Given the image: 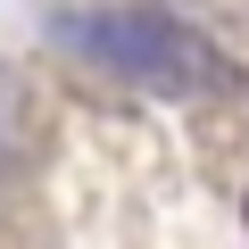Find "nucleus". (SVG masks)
Listing matches in <instances>:
<instances>
[{"mask_svg": "<svg viewBox=\"0 0 249 249\" xmlns=\"http://www.w3.org/2000/svg\"><path fill=\"white\" fill-rule=\"evenodd\" d=\"M58 42L75 58L124 75L133 91H158V100H199L224 75L216 50H208V34H191L166 9H75V17H58Z\"/></svg>", "mask_w": 249, "mask_h": 249, "instance_id": "obj_1", "label": "nucleus"}, {"mask_svg": "<svg viewBox=\"0 0 249 249\" xmlns=\"http://www.w3.org/2000/svg\"><path fill=\"white\" fill-rule=\"evenodd\" d=\"M25 116H34V91H25V75H17V67H0V175L25 158Z\"/></svg>", "mask_w": 249, "mask_h": 249, "instance_id": "obj_2", "label": "nucleus"}]
</instances>
